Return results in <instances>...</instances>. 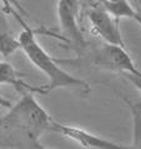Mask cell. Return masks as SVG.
Wrapping results in <instances>:
<instances>
[{
  "instance_id": "1",
  "label": "cell",
  "mask_w": 141,
  "mask_h": 149,
  "mask_svg": "<svg viewBox=\"0 0 141 149\" xmlns=\"http://www.w3.org/2000/svg\"><path fill=\"white\" fill-rule=\"evenodd\" d=\"M22 26L24 30L17 37L20 42V49L27 56L31 63L48 78V83L45 86L35 87L34 93L47 95L51 91L58 90V88H72V90H79L82 92H89L91 88L88 82L74 77L73 74L59 67L58 62L51 57L48 52L36 40V31L27 26L25 22H22Z\"/></svg>"
},
{
  "instance_id": "2",
  "label": "cell",
  "mask_w": 141,
  "mask_h": 149,
  "mask_svg": "<svg viewBox=\"0 0 141 149\" xmlns=\"http://www.w3.org/2000/svg\"><path fill=\"white\" fill-rule=\"evenodd\" d=\"M9 109L5 117L0 118V127L20 128L25 130L34 142L39 141L47 130H53L55 120L39 103L34 92L25 91L21 98Z\"/></svg>"
},
{
  "instance_id": "3",
  "label": "cell",
  "mask_w": 141,
  "mask_h": 149,
  "mask_svg": "<svg viewBox=\"0 0 141 149\" xmlns=\"http://www.w3.org/2000/svg\"><path fill=\"white\" fill-rule=\"evenodd\" d=\"M92 63L94 66L109 70L121 74H135L141 76V71L136 67L126 47L118 45L105 44L97 49L92 55Z\"/></svg>"
},
{
  "instance_id": "4",
  "label": "cell",
  "mask_w": 141,
  "mask_h": 149,
  "mask_svg": "<svg viewBox=\"0 0 141 149\" xmlns=\"http://www.w3.org/2000/svg\"><path fill=\"white\" fill-rule=\"evenodd\" d=\"M79 0H58L57 1V17L63 34V39L77 51L84 50L87 41L78 22Z\"/></svg>"
},
{
  "instance_id": "5",
  "label": "cell",
  "mask_w": 141,
  "mask_h": 149,
  "mask_svg": "<svg viewBox=\"0 0 141 149\" xmlns=\"http://www.w3.org/2000/svg\"><path fill=\"white\" fill-rule=\"evenodd\" d=\"M88 20L91 22L92 32L105 44L126 47L119 27V19L111 16L102 5L94 6L88 11Z\"/></svg>"
},
{
  "instance_id": "6",
  "label": "cell",
  "mask_w": 141,
  "mask_h": 149,
  "mask_svg": "<svg viewBox=\"0 0 141 149\" xmlns=\"http://www.w3.org/2000/svg\"><path fill=\"white\" fill-rule=\"evenodd\" d=\"M53 130L58 132L70 141L76 142L84 149H131L130 146H123V144L111 142L109 139L102 138L97 134L89 133L84 129L72 127V125H66L55 122Z\"/></svg>"
},
{
  "instance_id": "7",
  "label": "cell",
  "mask_w": 141,
  "mask_h": 149,
  "mask_svg": "<svg viewBox=\"0 0 141 149\" xmlns=\"http://www.w3.org/2000/svg\"><path fill=\"white\" fill-rule=\"evenodd\" d=\"M19 49V39L14 36V32L6 20L5 11L0 8V55L3 57H9Z\"/></svg>"
},
{
  "instance_id": "8",
  "label": "cell",
  "mask_w": 141,
  "mask_h": 149,
  "mask_svg": "<svg viewBox=\"0 0 141 149\" xmlns=\"http://www.w3.org/2000/svg\"><path fill=\"white\" fill-rule=\"evenodd\" d=\"M0 85H9L15 87V90L24 93L25 91L34 92V88L30 85L25 83L19 77L15 68L6 61H0Z\"/></svg>"
},
{
  "instance_id": "9",
  "label": "cell",
  "mask_w": 141,
  "mask_h": 149,
  "mask_svg": "<svg viewBox=\"0 0 141 149\" xmlns=\"http://www.w3.org/2000/svg\"><path fill=\"white\" fill-rule=\"evenodd\" d=\"M100 5L115 19L126 17L134 19L136 9L131 5L129 0H100Z\"/></svg>"
},
{
  "instance_id": "10",
  "label": "cell",
  "mask_w": 141,
  "mask_h": 149,
  "mask_svg": "<svg viewBox=\"0 0 141 149\" xmlns=\"http://www.w3.org/2000/svg\"><path fill=\"white\" fill-rule=\"evenodd\" d=\"M125 104L133 118V144L131 149H141V102H133L124 98Z\"/></svg>"
},
{
  "instance_id": "11",
  "label": "cell",
  "mask_w": 141,
  "mask_h": 149,
  "mask_svg": "<svg viewBox=\"0 0 141 149\" xmlns=\"http://www.w3.org/2000/svg\"><path fill=\"white\" fill-rule=\"evenodd\" d=\"M1 1L4 4L3 9H4L5 13H11L14 10H16L21 16H27V13L25 10V8L21 5L19 0H1Z\"/></svg>"
},
{
  "instance_id": "12",
  "label": "cell",
  "mask_w": 141,
  "mask_h": 149,
  "mask_svg": "<svg viewBox=\"0 0 141 149\" xmlns=\"http://www.w3.org/2000/svg\"><path fill=\"white\" fill-rule=\"evenodd\" d=\"M125 77L138 88L139 92L141 93V76H135V74H125Z\"/></svg>"
},
{
  "instance_id": "13",
  "label": "cell",
  "mask_w": 141,
  "mask_h": 149,
  "mask_svg": "<svg viewBox=\"0 0 141 149\" xmlns=\"http://www.w3.org/2000/svg\"><path fill=\"white\" fill-rule=\"evenodd\" d=\"M12 104H11V102L6 100V98H4V97L0 95V107H4V108H10Z\"/></svg>"
},
{
  "instance_id": "14",
  "label": "cell",
  "mask_w": 141,
  "mask_h": 149,
  "mask_svg": "<svg viewBox=\"0 0 141 149\" xmlns=\"http://www.w3.org/2000/svg\"><path fill=\"white\" fill-rule=\"evenodd\" d=\"M133 20H135L141 26V11H136V14H135V16H134Z\"/></svg>"
},
{
  "instance_id": "15",
  "label": "cell",
  "mask_w": 141,
  "mask_h": 149,
  "mask_svg": "<svg viewBox=\"0 0 141 149\" xmlns=\"http://www.w3.org/2000/svg\"><path fill=\"white\" fill-rule=\"evenodd\" d=\"M37 149H47V148H44V147H41V146H37Z\"/></svg>"
}]
</instances>
